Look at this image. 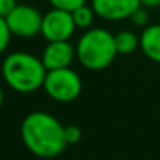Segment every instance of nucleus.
Listing matches in <instances>:
<instances>
[{"label": "nucleus", "instance_id": "f257e3e1", "mask_svg": "<svg viewBox=\"0 0 160 160\" xmlns=\"http://www.w3.org/2000/svg\"><path fill=\"white\" fill-rule=\"evenodd\" d=\"M21 138L25 148L39 158L58 157L66 149L64 126L47 112H32L21 124Z\"/></svg>", "mask_w": 160, "mask_h": 160}, {"label": "nucleus", "instance_id": "f03ea898", "mask_svg": "<svg viewBox=\"0 0 160 160\" xmlns=\"http://www.w3.org/2000/svg\"><path fill=\"white\" fill-rule=\"evenodd\" d=\"M47 69L41 58L28 52H11L2 63L5 83L21 94H30L42 88Z\"/></svg>", "mask_w": 160, "mask_h": 160}, {"label": "nucleus", "instance_id": "7ed1b4c3", "mask_svg": "<svg viewBox=\"0 0 160 160\" xmlns=\"http://www.w3.org/2000/svg\"><path fill=\"white\" fill-rule=\"evenodd\" d=\"M115 35L107 28H90L75 44L77 61L88 71L107 69L116 58Z\"/></svg>", "mask_w": 160, "mask_h": 160}, {"label": "nucleus", "instance_id": "20e7f679", "mask_svg": "<svg viewBox=\"0 0 160 160\" xmlns=\"http://www.w3.org/2000/svg\"><path fill=\"white\" fill-rule=\"evenodd\" d=\"M82 78L72 68L47 71L42 90L46 94L60 104L74 102L82 93Z\"/></svg>", "mask_w": 160, "mask_h": 160}, {"label": "nucleus", "instance_id": "39448f33", "mask_svg": "<svg viewBox=\"0 0 160 160\" xmlns=\"http://www.w3.org/2000/svg\"><path fill=\"white\" fill-rule=\"evenodd\" d=\"M5 19L13 36L30 39L41 33L42 14L32 5H18Z\"/></svg>", "mask_w": 160, "mask_h": 160}, {"label": "nucleus", "instance_id": "423d86ee", "mask_svg": "<svg viewBox=\"0 0 160 160\" xmlns=\"http://www.w3.org/2000/svg\"><path fill=\"white\" fill-rule=\"evenodd\" d=\"M75 24L72 19V13L61 8H50L42 14L41 35L42 38L50 41H69L75 32Z\"/></svg>", "mask_w": 160, "mask_h": 160}, {"label": "nucleus", "instance_id": "0eeeda50", "mask_svg": "<svg viewBox=\"0 0 160 160\" xmlns=\"http://www.w3.org/2000/svg\"><path fill=\"white\" fill-rule=\"evenodd\" d=\"M91 7L98 18L104 21H124L141 7L140 0H91Z\"/></svg>", "mask_w": 160, "mask_h": 160}, {"label": "nucleus", "instance_id": "6e6552de", "mask_svg": "<svg viewBox=\"0 0 160 160\" xmlns=\"http://www.w3.org/2000/svg\"><path fill=\"white\" fill-rule=\"evenodd\" d=\"M74 60H77L75 47L69 41H50L41 55V61L47 71L71 68Z\"/></svg>", "mask_w": 160, "mask_h": 160}, {"label": "nucleus", "instance_id": "1a4fd4ad", "mask_svg": "<svg viewBox=\"0 0 160 160\" xmlns=\"http://www.w3.org/2000/svg\"><path fill=\"white\" fill-rule=\"evenodd\" d=\"M140 50L146 58L160 63V24H149L140 35Z\"/></svg>", "mask_w": 160, "mask_h": 160}, {"label": "nucleus", "instance_id": "9d476101", "mask_svg": "<svg viewBox=\"0 0 160 160\" xmlns=\"http://www.w3.org/2000/svg\"><path fill=\"white\" fill-rule=\"evenodd\" d=\"M115 46L118 55H130L140 49V35L132 30H121L115 35Z\"/></svg>", "mask_w": 160, "mask_h": 160}, {"label": "nucleus", "instance_id": "9b49d317", "mask_svg": "<svg viewBox=\"0 0 160 160\" xmlns=\"http://www.w3.org/2000/svg\"><path fill=\"white\" fill-rule=\"evenodd\" d=\"M72 13V19H74V24L77 28L80 30H90L93 28V22H94V18H96V13L93 10L91 5H82V7H78L75 8Z\"/></svg>", "mask_w": 160, "mask_h": 160}, {"label": "nucleus", "instance_id": "f8f14e48", "mask_svg": "<svg viewBox=\"0 0 160 160\" xmlns=\"http://www.w3.org/2000/svg\"><path fill=\"white\" fill-rule=\"evenodd\" d=\"M11 32H10V27L7 24V19L0 16V53H3L8 46H10V41H11Z\"/></svg>", "mask_w": 160, "mask_h": 160}, {"label": "nucleus", "instance_id": "ddd939ff", "mask_svg": "<svg viewBox=\"0 0 160 160\" xmlns=\"http://www.w3.org/2000/svg\"><path fill=\"white\" fill-rule=\"evenodd\" d=\"M88 2V0H49L52 8H61L66 11H74L75 8L82 7Z\"/></svg>", "mask_w": 160, "mask_h": 160}, {"label": "nucleus", "instance_id": "4468645a", "mask_svg": "<svg viewBox=\"0 0 160 160\" xmlns=\"http://www.w3.org/2000/svg\"><path fill=\"white\" fill-rule=\"evenodd\" d=\"M64 140H66V144H77L82 140V129L74 124L64 126Z\"/></svg>", "mask_w": 160, "mask_h": 160}, {"label": "nucleus", "instance_id": "2eb2a0df", "mask_svg": "<svg viewBox=\"0 0 160 160\" xmlns=\"http://www.w3.org/2000/svg\"><path fill=\"white\" fill-rule=\"evenodd\" d=\"M130 21L133 25L137 27H148L149 25V10L144 8V7H140L132 16H130Z\"/></svg>", "mask_w": 160, "mask_h": 160}, {"label": "nucleus", "instance_id": "dca6fc26", "mask_svg": "<svg viewBox=\"0 0 160 160\" xmlns=\"http://www.w3.org/2000/svg\"><path fill=\"white\" fill-rule=\"evenodd\" d=\"M18 5V0H0V16L7 18Z\"/></svg>", "mask_w": 160, "mask_h": 160}, {"label": "nucleus", "instance_id": "f3484780", "mask_svg": "<svg viewBox=\"0 0 160 160\" xmlns=\"http://www.w3.org/2000/svg\"><path fill=\"white\" fill-rule=\"evenodd\" d=\"M140 2H141V7H144L148 10H154V8L160 7V0H140Z\"/></svg>", "mask_w": 160, "mask_h": 160}, {"label": "nucleus", "instance_id": "a211bd4d", "mask_svg": "<svg viewBox=\"0 0 160 160\" xmlns=\"http://www.w3.org/2000/svg\"><path fill=\"white\" fill-rule=\"evenodd\" d=\"M3 90H2V87H0V107H2V104H3Z\"/></svg>", "mask_w": 160, "mask_h": 160}]
</instances>
